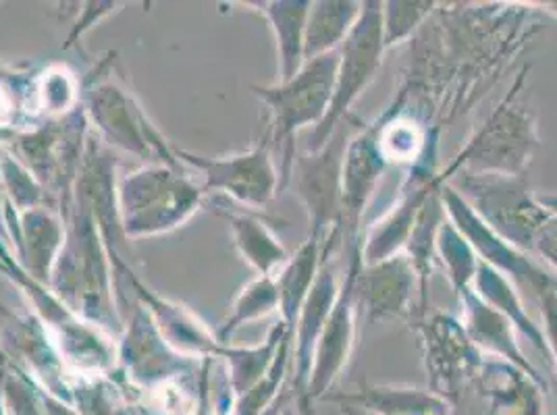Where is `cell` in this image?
<instances>
[{
  "mask_svg": "<svg viewBox=\"0 0 557 415\" xmlns=\"http://www.w3.org/2000/svg\"><path fill=\"white\" fill-rule=\"evenodd\" d=\"M443 208L451 225L468 239L479 260L508 278L524 300L536 303L541 295L557 289V277L549 268L491 231L449 184L443 187Z\"/></svg>",
  "mask_w": 557,
  "mask_h": 415,
  "instance_id": "7",
  "label": "cell"
},
{
  "mask_svg": "<svg viewBox=\"0 0 557 415\" xmlns=\"http://www.w3.org/2000/svg\"><path fill=\"white\" fill-rule=\"evenodd\" d=\"M474 293L485 301L488 307L499 312L513 326V330L522 335L549 362V351H547L543 328L531 318L524 298L508 278L481 262L474 278Z\"/></svg>",
  "mask_w": 557,
  "mask_h": 415,
  "instance_id": "21",
  "label": "cell"
},
{
  "mask_svg": "<svg viewBox=\"0 0 557 415\" xmlns=\"http://www.w3.org/2000/svg\"><path fill=\"white\" fill-rule=\"evenodd\" d=\"M258 13L267 20L277 47V84L292 79L306 63L304 36L310 0H275L255 2Z\"/></svg>",
  "mask_w": 557,
  "mask_h": 415,
  "instance_id": "19",
  "label": "cell"
},
{
  "mask_svg": "<svg viewBox=\"0 0 557 415\" xmlns=\"http://www.w3.org/2000/svg\"><path fill=\"white\" fill-rule=\"evenodd\" d=\"M539 314H541V328L547 341V351H549V364H554L557 369V289L547 291L536 301Z\"/></svg>",
  "mask_w": 557,
  "mask_h": 415,
  "instance_id": "30",
  "label": "cell"
},
{
  "mask_svg": "<svg viewBox=\"0 0 557 415\" xmlns=\"http://www.w3.org/2000/svg\"><path fill=\"white\" fill-rule=\"evenodd\" d=\"M437 2L429 0H387L381 9L383 40L385 48L399 47L408 42L418 29L429 24L431 15L437 13Z\"/></svg>",
  "mask_w": 557,
  "mask_h": 415,
  "instance_id": "28",
  "label": "cell"
},
{
  "mask_svg": "<svg viewBox=\"0 0 557 415\" xmlns=\"http://www.w3.org/2000/svg\"><path fill=\"white\" fill-rule=\"evenodd\" d=\"M326 260L329 257L323 250V243L317 241L314 237H308L296 250V254L289 255L287 262L275 275L278 291V316H281V323L289 328V332L298 323L304 303L308 300Z\"/></svg>",
  "mask_w": 557,
  "mask_h": 415,
  "instance_id": "18",
  "label": "cell"
},
{
  "mask_svg": "<svg viewBox=\"0 0 557 415\" xmlns=\"http://www.w3.org/2000/svg\"><path fill=\"white\" fill-rule=\"evenodd\" d=\"M545 7H547V11H549V13H554V15H557V2H547Z\"/></svg>",
  "mask_w": 557,
  "mask_h": 415,
  "instance_id": "34",
  "label": "cell"
},
{
  "mask_svg": "<svg viewBox=\"0 0 557 415\" xmlns=\"http://www.w3.org/2000/svg\"><path fill=\"white\" fill-rule=\"evenodd\" d=\"M17 246L27 262V271L34 277L47 278L50 264L57 260L59 250H63V229L42 208L27 210L17 232Z\"/></svg>",
  "mask_w": 557,
  "mask_h": 415,
  "instance_id": "24",
  "label": "cell"
},
{
  "mask_svg": "<svg viewBox=\"0 0 557 415\" xmlns=\"http://www.w3.org/2000/svg\"><path fill=\"white\" fill-rule=\"evenodd\" d=\"M175 156L205 175V193L210 189L225 193L235 204L248 210L269 206L281 191L277 161L267 136L250 150L230 156L210 159L187 150H175Z\"/></svg>",
  "mask_w": 557,
  "mask_h": 415,
  "instance_id": "9",
  "label": "cell"
},
{
  "mask_svg": "<svg viewBox=\"0 0 557 415\" xmlns=\"http://www.w3.org/2000/svg\"><path fill=\"white\" fill-rule=\"evenodd\" d=\"M326 403L367 415H456L454 405L431 389L408 385H360L356 392H329Z\"/></svg>",
  "mask_w": 557,
  "mask_h": 415,
  "instance_id": "16",
  "label": "cell"
},
{
  "mask_svg": "<svg viewBox=\"0 0 557 415\" xmlns=\"http://www.w3.org/2000/svg\"><path fill=\"white\" fill-rule=\"evenodd\" d=\"M281 415H298V412H296V407H285V412Z\"/></svg>",
  "mask_w": 557,
  "mask_h": 415,
  "instance_id": "35",
  "label": "cell"
},
{
  "mask_svg": "<svg viewBox=\"0 0 557 415\" xmlns=\"http://www.w3.org/2000/svg\"><path fill=\"white\" fill-rule=\"evenodd\" d=\"M0 175H2L7 191H9V198H11L9 204H13L17 210L40 208L42 189L32 177L29 168H25L24 164H20L13 156H4L0 161Z\"/></svg>",
  "mask_w": 557,
  "mask_h": 415,
  "instance_id": "29",
  "label": "cell"
},
{
  "mask_svg": "<svg viewBox=\"0 0 557 415\" xmlns=\"http://www.w3.org/2000/svg\"><path fill=\"white\" fill-rule=\"evenodd\" d=\"M437 260L442 262L451 291L458 300L474 291V278L479 273L481 260L465 235L451 225L447 214L437 235Z\"/></svg>",
  "mask_w": 557,
  "mask_h": 415,
  "instance_id": "27",
  "label": "cell"
},
{
  "mask_svg": "<svg viewBox=\"0 0 557 415\" xmlns=\"http://www.w3.org/2000/svg\"><path fill=\"white\" fill-rule=\"evenodd\" d=\"M387 162L381 154L376 138V121L360 123L351 134L342 168L344 185V243L346 248L362 239V216L371 204L376 185Z\"/></svg>",
  "mask_w": 557,
  "mask_h": 415,
  "instance_id": "13",
  "label": "cell"
},
{
  "mask_svg": "<svg viewBox=\"0 0 557 415\" xmlns=\"http://www.w3.org/2000/svg\"><path fill=\"white\" fill-rule=\"evenodd\" d=\"M337 75V52L306 61L302 70L292 79L255 86L252 92L267 106L271 123L264 136L273 146V154L278 156V189L289 185L292 168L296 161V138L308 129L319 127L326 116L333 100Z\"/></svg>",
  "mask_w": 557,
  "mask_h": 415,
  "instance_id": "1",
  "label": "cell"
},
{
  "mask_svg": "<svg viewBox=\"0 0 557 415\" xmlns=\"http://www.w3.org/2000/svg\"><path fill=\"white\" fill-rule=\"evenodd\" d=\"M414 328L422 347L429 389L456 407L466 387L474 382L485 353L470 341L460 316L445 312L424 314Z\"/></svg>",
  "mask_w": 557,
  "mask_h": 415,
  "instance_id": "8",
  "label": "cell"
},
{
  "mask_svg": "<svg viewBox=\"0 0 557 415\" xmlns=\"http://www.w3.org/2000/svg\"><path fill=\"white\" fill-rule=\"evenodd\" d=\"M460 320L470 341L479 347L487 357L504 360L516 368L524 369L536 382L547 385V378L534 368L533 362L524 355L522 347L516 339V330L499 312L488 307L474 291L460 298Z\"/></svg>",
  "mask_w": 557,
  "mask_h": 415,
  "instance_id": "17",
  "label": "cell"
},
{
  "mask_svg": "<svg viewBox=\"0 0 557 415\" xmlns=\"http://www.w3.org/2000/svg\"><path fill=\"white\" fill-rule=\"evenodd\" d=\"M447 185V184H445ZM443 185V187H445ZM443 187L437 189L426 204L420 210L417 223L410 231V237L404 246V254L410 260L418 278V310L420 316L426 314V301H429V280L433 275V266L437 260V235L445 221V208H443Z\"/></svg>",
  "mask_w": 557,
  "mask_h": 415,
  "instance_id": "23",
  "label": "cell"
},
{
  "mask_svg": "<svg viewBox=\"0 0 557 415\" xmlns=\"http://www.w3.org/2000/svg\"><path fill=\"white\" fill-rule=\"evenodd\" d=\"M278 312V291L275 277H256L250 280L233 301L227 318L219 326L214 339L219 345H227L233 335L244 324L256 323L269 314Z\"/></svg>",
  "mask_w": 557,
  "mask_h": 415,
  "instance_id": "26",
  "label": "cell"
},
{
  "mask_svg": "<svg viewBox=\"0 0 557 415\" xmlns=\"http://www.w3.org/2000/svg\"><path fill=\"white\" fill-rule=\"evenodd\" d=\"M533 254L539 255L545 262V268H549L557 277V210L552 212V216L536 232Z\"/></svg>",
  "mask_w": 557,
  "mask_h": 415,
  "instance_id": "31",
  "label": "cell"
},
{
  "mask_svg": "<svg viewBox=\"0 0 557 415\" xmlns=\"http://www.w3.org/2000/svg\"><path fill=\"white\" fill-rule=\"evenodd\" d=\"M360 121H354L351 115L335 129L325 146L317 152H306L296 156L289 185L294 187L296 198L302 202L310 232L323 243V250L331 241L344 243V185H342V168L344 154L351 134ZM287 185V187H289Z\"/></svg>",
  "mask_w": 557,
  "mask_h": 415,
  "instance_id": "5",
  "label": "cell"
},
{
  "mask_svg": "<svg viewBox=\"0 0 557 415\" xmlns=\"http://www.w3.org/2000/svg\"><path fill=\"white\" fill-rule=\"evenodd\" d=\"M342 287V275L337 271L335 255L329 257L319 278L304 303L298 323L292 330V366H294V397H296V412L298 415H314L306 403V389L312 369L314 349L325 328L326 318L335 305Z\"/></svg>",
  "mask_w": 557,
  "mask_h": 415,
  "instance_id": "14",
  "label": "cell"
},
{
  "mask_svg": "<svg viewBox=\"0 0 557 415\" xmlns=\"http://www.w3.org/2000/svg\"><path fill=\"white\" fill-rule=\"evenodd\" d=\"M472 385L485 399L487 415H547L545 394L549 387L504 360L485 355Z\"/></svg>",
  "mask_w": 557,
  "mask_h": 415,
  "instance_id": "15",
  "label": "cell"
},
{
  "mask_svg": "<svg viewBox=\"0 0 557 415\" xmlns=\"http://www.w3.org/2000/svg\"><path fill=\"white\" fill-rule=\"evenodd\" d=\"M522 81L524 75H518L510 93L499 100L483 125L468 138L458 156L447 164L449 171L527 175L541 148V136L533 109L518 98Z\"/></svg>",
  "mask_w": 557,
  "mask_h": 415,
  "instance_id": "2",
  "label": "cell"
},
{
  "mask_svg": "<svg viewBox=\"0 0 557 415\" xmlns=\"http://www.w3.org/2000/svg\"><path fill=\"white\" fill-rule=\"evenodd\" d=\"M88 113L109 143L141 159L157 156L161 164L175 166V152L166 139L141 113L136 100L113 81L96 86L88 96Z\"/></svg>",
  "mask_w": 557,
  "mask_h": 415,
  "instance_id": "11",
  "label": "cell"
},
{
  "mask_svg": "<svg viewBox=\"0 0 557 415\" xmlns=\"http://www.w3.org/2000/svg\"><path fill=\"white\" fill-rule=\"evenodd\" d=\"M88 9H84V17L82 20H77V24L73 27V34L70 36V42L65 45V48H70L84 32H88L92 25L98 24L100 20H104V17H109L113 11H115L119 4H113V2H104V4H96V2H90V4H86Z\"/></svg>",
  "mask_w": 557,
  "mask_h": 415,
  "instance_id": "32",
  "label": "cell"
},
{
  "mask_svg": "<svg viewBox=\"0 0 557 415\" xmlns=\"http://www.w3.org/2000/svg\"><path fill=\"white\" fill-rule=\"evenodd\" d=\"M364 415H367V414H364Z\"/></svg>",
  "mask_w": 557,
  "mask_h": 415,
  "instance_id": "36",
  "label": "cell"
},
{
  "mask_svg": "<svg viewBox=\"0 0 557 415\" xmlns=\"http://www.w3.org/2000/svg\"><path fill=\"white\" fill-rule=\"evenodd\" d=\"M362 13V2L356 0H314L306 17L304 56L306 61L337 52Z\"/></svg>",
  "mask_w": 557,
  "mask_h": 415,
  "instance_id": "20",
  "label": "cell"
},
{
  "mask_svg": "<svg viewBox=\"0 0 557 415\" xmlns=\"http://www.w3.org/2000/svg\"><path fill=\"white\" fill-rule=\"evenodd\" d=\"M381 9L383 2L379 0L362 2V13L358 22L349 32L346 42L337 50V75L331 106L323 123L308 134L306 152H317L325 146L335 129L351 115L354 104L369 90L381 70L383 56L387 52L383 40Z\"/></svg>",
  "mask_w": 557,
  "mask_h": 415,
  "instance_id": "6",
  "label": "cell"
},
{
  "mask_svg": "<svg viewBox=\"0 0 557 415\" xmlns=\"http://www.w3.org/2000/svg\"><path fill=\"white\" fill-rule=\"evenodd\" d=\"M292 335L289 328L278 320L264 339V343L256 347H235L221 345L219 355L227 360V369H230V389L233 397H242L255 387L256 382L262 380V376L269 372L275 355H277L281 341Z\"/></svg>",
  "mask_w": 557,
  "mask_h": 415,
  "instance_id": "25",
  "label": "cell"
},
{
  "mask_svg": "<svg viewBox=\"0 0 557 415\" xmlns=\"http://www.w3.org/2000/svg\"><path fill=\"white\" fill-rule=\"evenodd\" d=\"M414 289L417 273L404 252L376 264L362 262L354 285L358 314L371 324L406 320L412 316Z\"/></svg>",
  "mask_w": 557,
  "mask_h": 415,
  "instance_id": "12",
  "label": "cell"
},
{
  "mask_svg": "<svg viewBox=\"0 0 557 415\" xmlns=\"http://www.w3.org/2000/svg\"><path fill=\"white\" fill-rule=\"evenodd\" d=\"M205 189L169 164H150L129 173L116 189V216L132 239L182 227L200 208Z\"/></svg>",
  "mask_w": 557,
  "mask_h": 415,
  "instance_id": "3",
  "label": "cell"
},
{
  "mask_svg": "<svg viewBox=\"0 0 557 415\" xmlns=\"http://www.w3.org/2000/svg\"><path fill=\"white\" fill-rule=\"evenodd\" d=\"M232 227L233 246L242 260L255 268L258 277H275L287 262V252L281 246L275 232L250 212H225Z\"/></svg>",
  "mask_w": 557,
  "mask_h": 415,
  "instance_id": "22",
  "label": "cell"
},
{
  "mask_svg": "<svg viewBox=\"0 0 557 415\" xmlns=\"http://www.w3.org/2000/svg\"><path fill=\"white\" fill-rule=\"evenodd\" d=\"M445 171L449 185L491 231L518 250L533 254L534 237L552 216V210L534 193L527 175L466 173L449 171L447 166Z\"/></svg>",
  "mask_w": 557,
  "mask_h": 415,
  "instance_id": "4",
  "label": "cell"
},
{
  "mask_svg": "<svg viewBox=\"0 0 557 415\" xmlns=\"http://www.w3.org/2000/svg\"><path fill=\"white\" fill-rule=\"evenodd\" d=\"M541 200H543V204L549 208L552 212L557 210V196H541Z\"/></svg>",
  "mask_w": 557,
  "mask_h": 415,
  "instance_id": "33",
  "label": "cell"
},
{
  "mask_svg": "<svg viewBox=\"0 0 557 415\" xmlns=\"http://www.w3.org/2000/svg\"><path fill=\"white\" fill-rule=\"evenodd\" d=\"M360 243H354L346 248V271L342 275V287L335 305L326 318L325 328L321 332V339L314 349L312 369L308 378L306 389V403L314 412V403L323 401L326 394L337 382V378L344 374L349 364V357L356 345V326H358V303H356V275L362 266V250Z\"/></svg>",
  "mask_w": 557,
  "mask_h": 415,
  "instance_id": "10",
  "label": "cell"
}]
</instances>
